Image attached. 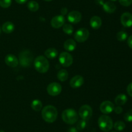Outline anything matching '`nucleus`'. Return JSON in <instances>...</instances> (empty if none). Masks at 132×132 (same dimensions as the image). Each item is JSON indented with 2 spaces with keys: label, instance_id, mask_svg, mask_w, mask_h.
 Returning a JSON list of instances; mask_svg holds the SVG:
<instances>
[{
  "label": "nucleus",
  "instance_id": "c85d7f7f",
  "mask_svg": "<svg viewBox=\"0 0 132 132\" xmlns=\"http://www.w3.org/2000/svg\"><path fill=\"white\" fill-rule=\"evenodd\" d=\"M11 4L12 0H0V6L4 9L9 8Z\"/></svg>",
  "mask_w": 132,
  "mask_h": 132
},
{
  "label": "nucleus",
  "instance_id": "79ce46f5",
  "mask_svg": "<svg viewBox=\"0 0 132 132\" xmlns=\"http://www.w3.org/2000/svg\"><path fill=\"white\" fill-rule=\"evenodd\" d=\"M0 132H5V131H3V130H0Z\"/></svg>",
  "mask_w": 132,
  "mask_h": 132
},
{
  "label": "nucleus",
  "instance_id": "f257e3e1",
  "mask_svg": "<svg viewBox=\"0 0 132 132\" xmlns=\"http://www.w3.org/2000/svg\"><path fill=\"white\" fill-rule=\"evenodd\" d=\"M41 115L45 122L48 123H52L56 120L58 112L56 107L52 105H48L42 109Z\"/></svg>",
  "mask_w": 132,
  "mask_h": 132
},
{
  "label": "nucleus",
  "instance_id": "58836bf2",
  "mask_svg": "<svg viewBox=\"0 0 132 132\" xmlns=\"http://www.w3.org/2000/svg\"><path fill=\"white\" fill-rule=\"evenodd\" d=\"M44 1H48H48H52V0H44Z\"/></svg>",
  "mask_w": 132,
  "mask_h": 132
},
{
  "label": "nucleus",
  "instance_id": "9d476101",
  "mask_svg": "<svg viewBox=\"0 0 132 132\" xmlns=\"http://www.w3.org/2000/svg\"><path fill=\"white\" fill-rule=\"evenodd\" d=\"M115 106L112 102L108 100L104 101L102 102L100 105V111L103 113L104 115H107V114H110L113 111L114 109Z\"/></svg>",
  "mask_w": 132,
  "mask_h": 132
},
{
  "label": "nucleus",
  "instance_id": "f03ea898",
  "mask_svg": "<svg viewBox=\"0 0 132 132\" xmlns=\"http://www.w3.org/2000/svg\"><path fill=\"white\" fill-rule=\"evenodd\" d=\"M34 65L36 71L40 73L46 72L50 67V64L48 60L46 57L42 55L38 56L35 58Z\"/></svg>",
  "mask_w": 132,
  "mask_h": 132
},
{
  "label": "nucleus",
  "instance_id": "a19ab883",
  "mask_svg": "<svg viewBox=\"0 0 132 132\" xmlns=\"http://www.w3.org/2000/svg\"><path fill=\"white\" fill-rule=\"evenodd\" d=\"M1 27H0V34H1Z\"/></svg>",
  "mask_w": 132,
  "mask_h": 132
},
{
  "label": "nucleus",
  "instance_id": "f8f14e48",
  "mask_svg": "<svg viewBox=\"0 0 132 132\" xmlns=\"http://www.w3.org/2000/svg\"><path fill=\"white\" fill-rule=\"evenodd\" d=\"M64 23H65V18L62 15L55 16L51 19V21H50L52 27L54 28H60L62 26H63Z\"/></svg>",
  "mask_w": 132,
  "mask_h": 132
},
{
  "label": "nucleus",
  "instance_id": "473e14b6",
  "mask_svg": "<svg viewBox=\"0 0 132 132\" xmlns=\"http://www.w3.org/2000/svg\"><path fill=\"white\" fill-rule=\"evenodd\" d=\"M127 93L130 97H132V82L130 83L127 87Z\"/></svg>",
  "mask_w": 132,
  "mask_h": 132
},
{
  "label": "nucleus",
  "instance_id": "cd10ccee",
  "mask_svg": "<svg viewBox=\"0 0 132 132\" xmlns=\"http://www.w3.org/2000/svg\"><path fill=\"white\" fill-rule=\"evenodd\" d=\"M86 125H87V122H86V120L81 119V120H79L77 122V125H76V128L77 129V130H82V129H84L86 128Z\"/></svg>",
  "mask_w": 132,
  "mask_h": 132
},
{
  "label": "nucleus",
  "instance_id": "e433bc0d",
  "mask_svg": "<svg viewBox=\"0 0 132 132\" xmlns=\"http://www.w3.org/2000/svg\"><path fill=\"white\" fill-rule=\"evenodd\" d=\"M68 132H78V130H77V128H75V127H71V128H70L69 129H68Z\"/></svg>",
  "mask_w": 132,
  "mask_h": 132
},
{
  "label": "nucleus",
  "instance_id": "c9c22d12",
  "mask_svg": "<svg viewBox=\"0 0 132 132\" xmlns=\"http://www.w3.org/2000/svg\"><path fill=\"white\" fill-rule=\"evenodd\" d=\"M67 12H68V9L67 8H63L61 10V13L62 16H64V15L67 14Z\"/></svg>",
  "mask_w": 132,
  "mask_h": 132
},
{
  "label": "nucleus",
  "instance_id": "bb28decb",
  "mask_svg": "<svg viewBox=\"0 0 132 132\" xmlns=\"http://www.w3.org/2000/svg\"><path fill=\"white\" fill-rule=\"evenodd\" d=\"M116 37H117V39L118 41H124L127 39L128 34L127 32H126L125 31H119V32H117Z\"/></svg>",
  "mask_w": 132,
  "mask_h": 132
},
{
  "label": "nucleus",
  "instance_id": "39448f33",
  "mask_svg": "<svg viewBox=\"0 0 132 132\" xmlns=\"http://www.w3.org/2000/svg\"><path fill=\"white\" fill-rule=\"evenodd\" d=\"M19 61L21 66L28 67L33 62V54L29 50H22L19 54Z\"/></svg>",
  "mask_w": 132,
  "mask_h": 132
},
{
  "label": "nucleus",
  "instance_id": "f3484780",
  "mask_svg": "<svg viewBox=\"0 0 132 132\" xmlns=\"http://www.w3.org/2000/svg\"><path fill=\"white\" fill-rule=\"evenodd\" d=\"M76 42L72 39H68L64 43V49L68 52L73 51L76 49Z\"/></svg>",
  "mask_w": 132,
  "mask_h": 132
},
{
  "label": "nucleus",
  "instance_id": "ea45409f",
  "mask_svg": "<svg viewBox=\"0 0 132 132\" xmlns=\"http://www.w3.org/2000/svg\"><path fill=\"white\" fill-rule=\"evenodd\" d=\"M110 1H112H112H117V0H110Z\"/></svg>",
  "mask_w": 132,
  "mask_h": 132
},
{
  "label": "nucleus",
  "instance_id": "c756f323",
  "mask_svg": "<svg viewBox=\"0 0 132 132\" xmlns=\"http://www.w3.org/2000/svg\"><path fill=\"white\" fill-rule=\"evenodd\" d=\"M124 119L126 122H132V109L128 111L124 115Z\"/></svg>",
  "mask_w": 132,
  "mask_h": 132
},
{
  "label": "nucleus",
  "instance_id": "7ed1b4c3",
  "mask_svg": "<svg viewBox=\"0 0 132 132\" xmlns=\"http://www.w3.org/2000/svg\"><path fill=\"white\" fill-rule=\"evenodd\" d=\"M62 119L68 124H74L78 120V114L73 109H67L62 113Z\"/></svg>",
  "mask_w": 132,
  "mask_h": 132
},
{
  "label": "nucleus",
  "instance_id": "0eeeda50",
  "mask_svg": "<svg viewBox=\"0 0 132 132\" xmlns=\"http://www.w3.org/2000/svg\"><path fill=\"white\" fill-rule=\"evenodd\" d=\"M73 57L68 52H63L59 56V63L63 67H68L73 63Z\"/></svg>",
  "mask_w": 132,
  "mask_h": 132
},
{
  "label": "nucleus",
  "instance_id": "2eb2a0df",
  "mask_svg": "<svg viewBox=\"0 0 132 132\" xmlns=\"http://www.w3.org/2000/svg\"><path fill=\"white\" fill-rule=\"evenodd\" d=\"M5 62L8 66L11 67H15L19 64V60L14 54H9L5 56Z\"/></svg>",
  "mask_w": 132,
  "mask_h": 132
},
{
  "label": "nucleus",
  "instance_id": "a211bd4d",
  "mask_svg": "<svg viewBox=\"0 0 132 132\" xmlns=\"http://www.w3.org/2000/svg\"><path fill=\"white\" fill-rule=\"evenodd\" d=\"M15 29V26L12 22L6 21L3 24L1 30L6 34L12 33Z\"/></svg>",
  "mask_w": 132,
  "mask_h": 132
},
{
  "label": "nucleus",
  "instance_id": "4be33fe9",
  "mask_svg": "<svg viewBox=\"0 0 132 132\" xmlns=\"http://www.w3.org/2000/svg\"><path fill=\"white\" fill-rule=\"evenodd\" d=\"M57 77L58 80H60L61 82H65L68 78V73L67 70L61 69L57 72Z\"/></svg>",
  "mask_w": 132,
  "mask_h": 132
},
{
  "label": "nucleus",
  "instance_id": "7c9ffc66",
  "mask_svg": "<svg viewBox=\"0 0 132 132\" xmlns=\"http://www.w3.org/2000/svg\"><path fill=\"white\" fill-rule=\"evenodd\" d=\"M119 1L124 6H129L132 4V0H119Z\"/></svg>",
  "mask_w": 132,
  "mask_h": 132
},
{
  "label": "nucleus",
  "instance_id": "f704fd0d",
  "mask_svg": "<svg viewBox=\"0 0 132 132\" xmlns=\"http://www.w3.org/2000/svg\"><path fill=\"white\" fill-rule=\"evenodd\" d=\"M95 2L98 5H101V6H103L104 3V0H95Z\"/></svg>",
  "mask_w": 132,
  "mask_h": 132
},
{
  "label": "nucleus",
  "instance_id": "5701e85b",
  "mask_svg": "<svg viewBox=\"0 0 132 132\" xmlns=\"http://www.w3.org/2000/svg\"><path fill=\"white\" fill-rule=\"evenodd\" d=\"M43 104L41 100L38 99L34 100L31 103V107L36 111H39L42 109Z\"/></svg>",
  "mask_w": 132,
  "mask_h": 132
},
{
  "label": "nucleus",
  "instance_id": "393cba45",
  "mask_svg": "<svg viewBox=\"0 0 132 132\" xmlns=\"http://www.w3.org/2000/svg\"><path fill=\"white\" fill-rule=\"evenodd\" d=\"M115 129L119 131H121L124 130L125 128H126V124L124 122L121 121V120H119V121L116 122V123L113 125Z\"/></svg>",
  "mask_w": 132,
  "mask_h": 132
},
{
  "label": "nucleus",
  "instance_id": "2f4dec72",
  "mask_svg": "<svg viewBox=\"0 0 132 132\" xmlns=\"http://www.w3.org/2000/svg\"><path fill=\"white\" fill-rule=\"evenodd\" d=\"M113 111L116 112V113L121 114V113H122V111H123V109L121 107V106H117V107H114V109H113Z\"/></svg>",
  "mask_w": 132,
  "mask_h": 132
},
{
  "label": "nucleus",
  "instance_id": "37998d69",
  "mask_svg": "<svg viewBox=\"0 0 132 132\" xmlns=\"http://www.w3.org/2000/svg\"><path fill=\"white\" fill-rule=\"evenodd\" d=\"M111 132H117V131H111Z\"/></svg>",
  "mask_w": 132,
  "mask_h": 132
},
{
  "label": "nucleus",
  "instance_id": "6e6552de",
  "mask_svg": "<svg viewBox=\"0 0 132 132\" xmlns=\"http://www.w3.org/2000/svg\"><path fill=\"white\" fill-rule=\"evenodd\" d=\"M90 32L85 28H79L74 34V38L77 42L82 43L86 41L89 38Z\"/></svg>",
  "mask_w": 132,
  "mask_h": 132
},
{
  "label": "nucleus",
  "instance_id": "ddd939ff",
  "mask_svg": "<svg viewBox=\"0 0 132 132\" xmlns=\"http://www.w3.org/2000/svg\"><path fill=\"white\" fill-rule=\"evenodd\" d=\"M121 22L124 27H132V14L130 12L123 13L121 16Z\"/></svg>",
  "mask_w": 132,
  "mask_h": 132
},
{
  "label": "nucleus",
  "instance_id": "412c9836",
  "mask_svg": "<svg viewBox=\"0 0 132 132\" xmlns=\"http://www.w3.org/2000/svg\"><path fill=\"white\" fill-rule=\"evenodd\" d=\"M128 100L127 96L125 94H119L116 97L115 99V102L118 106H122L125 104Z\"/></svg>",
  "mask_w": 132,
  "mask_h": 132
},
{
  "label": "nucleus",
  "instance_id": "dca6fc26",
  "mask_svg": "<svg viewBox=\"0 0 132 132\" xmlns=\"http://www.w3.org/2000/svg\"><path fill=\"white\" fill-rule=\"evenodd\" d=\"M90 27L95 30H97L101 27L102 19L101 18L97 16H94L90 19Z\"/></svg>",
  "mask_w": 132,
  "mask_h": 132
},
{
  "label": "nucleus",
  "instance_id": "72a5a7b5",
  "mask_svg": "<svg viewBox=\"0 0 132 132\" xmlns=\"http://www.w3.org/2000/svg\"><path fill=\"white\" fill-rule=\"evenodd\" d=\"M127 43H128V45L129 47L131 48V49H132V35L131 36H130V37L128 38Z\"/></svg>",
  "mask_w": 132,
  "mask_h": 132
},
{
  "label": "nucleus",
  "instance_id": "1a4fd4ad",
  "mask_svg": "<svg viewBox=\"0 0 132 132\" xmlns=\"http://www.w3.org/2000/svg\"><path fill=\"white\" fill-rule=\"evenodd\" d=\"M46 90L50 95L54 97L60 94L62 91V87L59 83L52 82L48 85Z\"/></svg>",
  "mask_w": 132,
  "mask_h": 132
},
{
  "label": "nucleus",
  "instance_id": "423d86ee",
  "mask_svg": "<svg viewBox=\"0 0 132 132\" xmlns=\"http://www.w3.org/2000/svg\"><path fill=\"white\" fill-rule=\"evenodd\" d=\"M93 110L91 106L89 105L85 104L81 106L79 110V115L81 119H83L85 120H88L92 116Z\"/></svg>",
  "mask_w": 132,
  "mask_h": 132
},
{
  "label": "nucleus",
  "instance_id": "b1692460",
  "mask_svg": "<svg viewBox=\"0 0 132 132\" xmlns=\"http://www.w3.org/2000/svg\"><path fill=\"white\" fill-rule=\"evenodd\" d=\"M27 7H28V10H30V11L36 12L39 10V5L38 3L36 2V1H30L28 3Z\"/></svg>",
  "mask_w": 132,
  "mask_h": 132
},
{
  "label": "nucleus",
  "instance_id": "6ab92c4d",
  "mask_svg": "<svg viewBox=\"0 0 132 132\" xmlns=\"http://www.w3.org/2000/svg\"><path fill=\"white\" fill-rule=\"evenodd\" d=\"M103 10L107 13H113L116 11V5H115L113 3H112V1H106L104 3V5H103Z\"/></svg>",
  "mask_w": 132,
  "mask_h": 132
},
{
  "label": "nucleus",
  "instance_id": "20e7f679",
  "mask_svg": "<svg viewBox=\"0 0 132 132\" xmlns=\"http://www.w3.org/2000/svg\"><path fill=\"white\" fill-rule=\"evenodd\" d=\"M98 125L102 131L104 132H108L113 127V120L108 115H101L98 119Z\"/></svg>",
  "mask_w": 132,
  "mask_h": 132
},
{
  "label": "nucleus",
  "instance_id": "4c0bfd02",
  "mask_svg": "<svg viewBox=\"0 0 132 132\" xmlns=\"http://www.w3.org/2000/svg\"><path fill=\"white\" fill-rule=\"evenodd\" d=\"M15 2L18 3L19 4H24L27 2L28 0H15Z\"/></svg>",
  "mask_w": 132,
  "mask_h": 132
},
{
  "label": "nucleus",
  "instance_id": "a878e982",
  "mask_svg": "<svg viewBox=\"0 0 132 132\" xmlns=\"http://www.w3.org/2000/svg\"><path fill=\"white\" fill-rule=\"evenodd\" d=\"M63 32L68 35H71L73 32V27L71 24H64L63 26Z\"/></svg>",
  "mask_w": 132,
  "mask_h": 132
},
{
  "label": "nucleus",
  "instance_id": "9b49d317",
  "mask_svg": "<svg viewBox=\"0 0 132 132\" xmlns=\"http://www.w3.org/2000/svg\"><path fill=\"white\" fill-rule=\"evenodd\" d=\"M67 18H68V21L70 22L71 23L76 24V23H78L79 22L81 21V19H82V15L80 12L77 11V10H73L68 13Z\"/></svg>",
  "mask_w": 132,
  "mask_h": 132
},
{
  "label": "nucleus",
  "instance_id": "aec40b11",
  "mask_svg": "<svg viewBox=\"0 0 132 132\" xmlns=\"http://www.w3.org/2000/svg\"><path fill=\"white\" fill-rule=\"evenodd\" d=\"M45 56L47 58L54 59L58 56V52L57 49H54V48H49L45 50Z\"/></svg>",
  "mask_w": 132,
  "mask_h": 132
},
{
  "label": "nucleus",
  "instance_id": "4468645a",
  "mask_svg": "<svg viewBox=\"0 0 132 132\" xmlns=\"http://www.w3.org/2000/svg\"><path fill=\"white\" fill-rule=\"evenodd\" d=\"M84 84V78L81 75H76L71 78L70 85L72 88H79Z\"/></svg>",
  "mask_w": 132,
  "mask_h": 132
}]
</instances>
